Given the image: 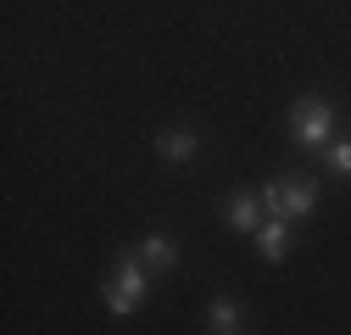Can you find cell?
Returning <instances> with one entry per match:
<instances>
[{
	"mask_svg": "<svg viewBox=\"0 0 351 335\" xmlns=\"http://www.w3.org/2000/svg\"><path fill=\"white\" fill-rule=\"evenodd\" d=\"M134 251H140V263H145V268H173V263H179V246H173L167 235H145Z\"/></svg>",
	"mask_w": 351,
	"mask_h": 335,
	"instance_id": "cell-7",
	"label": "cell"
},
{
	"mask_svg": "<svg viewBox=\"0 0 351 335\" xmlns=\"http://www.w3.org/2000/svg\"><path fill=\"white\" fill-rule=\"evenodd\" d=\"M206 324H212V335H234V330H240V302H234V297H217V302L206 308Z\"/></svg>",
	"mask_w": 351,
	"mask_h": 335,
	"instance_id": "cell-8",
	"label": "cell"
},
{
	"mask_svg": "<svg viewBox=\"0 0 351 335\" xmlns=\"http://www.w3.org/2000/svg\"><path fill=\"white\" fill-rule=\"evenodd\" d=\"M234 335H240V330H234Z\"/></svg>",
	"mask_w": 351,
	"mask_h": 335,
	"instance_id": "cell-10",
	"label": "cell"
},
{
	"mask_svg": "<svg viewBox=\"0 0 351 335\" xmlns=\"http://www.w3.org/2000/svg\"><path fill=\"white\" fill-rule=\"evenodd\" d=\"M223 224H229L234 235H256L262 224H268V207H262L256 190H234V196L223 201Z\"/></svg>",
	"mask_w": 351,
	"mask_h": 335,
	"instance_id": "cell-4",
	"label": "cell"
},
{
	"mask_svg": "<svg viewBox=\"0 0 351 335\" xmlns=\"http://www.w3.org/2000/svg\"><path fill=\"white\" fill-rule=\"evenodd\" d=\"M145 290H151V279H145L140 251H123V257H117V268H112V279H106V308H112L117 319H128V313H140Z\"/></svg>",
	"mask_w": 351,
	"mask_h": 335,
	"instance_id": "cell-1",
	"label": "cell"
},
{
	"mask_svg": "<svg viewBox=\"0 0 351 335\" xmlns=\"http://www.w3.org/2000/svg\"><path fill=\"white\" fill-rule=\"evenodd\" d=\"M256 246H262V257H268V263H279L285 246H290V218H268V224L256 229Z\"/></svg>",
	"mask_w": 351,
	"mask_h": 335,
	"instance_id": "cell-6",
	"label": "cell"
},
{
	"mask_svg": "<svg viewBox=\"0 0 351 335\" xmlns=\"http://www.w3.org/2000/svg\"><path fill=\"white\" fill-rule=\"evenodd\" d=\"M329 135H335V106L324 95H301L290 106V140L301 151H313V146H329Z\"/></svg>",
	"mask_w": 351,
	"mask_h": 335,
	"instance_id": "cell-2",
	"label": "cell"
},
{
	"mask_svg": "<svg viewBox=\"0 0 351 335\" xmlns=\"http://www.w3.org/2000/svg\"><path fill=\"white\" fill-rule=\"evenodd\" d=\"M262 207H268V218H306L318 207V185L313 179H274V185H262Z\"/></svg>",
	"mask_w": 351,
	"mask_h": 335,
	"instance_id": "cell-3",
	"label": "cell"
},
{
	"mask_svg": "<svg viewBox=\"0 0 351 335\" xmlns=\"http://www.w3.org/2000/svg\"><path fill=\"white\" fill-rule=\"evenodd\" d=\"M324 157H329V168H335L340 179H351V140H329Z\"/></svg>",
	"mask_w": 351,
	"mask_h": 335,
	"instance_id": "cell-9",
	"label": "cell"
},
{
	"mask_svg": "<svg viewBox=\"0 0 351 335\" xmlns=\"http://www.w3.org/2000/svg\"><path fill=\"white\" fill-rule=\"evenodd\" d=\"M195 129H190V123H173V129H162L156 135V151H162V162H173V168H184L190 157H195Z\"/></svg>",
	"mask_w": 351,
	"mask_h": 335,
	"instance_id": "cell-5",
	"label": "cell"
}]
</instances>
